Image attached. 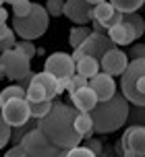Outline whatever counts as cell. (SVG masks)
Listing matches in <instances>:
<instances>
[{"instance_id": "cell-1", "label": "cell", "mask_w": 145, "mask_h": 157, "mask_svg": "<svg viewBox=\"0 0 145 157\" xmlns=\"http://www.w3.org/2000/svg\"><path fill=\"white\" fill-rule=\"evenodd\" d=\"M75 116H77V110L72 108L71 103L54 101L52 108H50V112L37 122V130L56 149L71 151L75 147H79L81 141H83V136L72 126Z\"/></svg>"}, {"instance_id": "cell-2", "label": "cell", "mask_w": 145, "mask_h": 157, "mask_svg": "<svg viewBox=\"0 0 145 157\" xmlns=\"http://www.w3.org/2000/svg\"><path fill=\"white\" fill-rule=\"evenodd\" d=\"M129 101L122 97L118 91L106 99L97 101L96 108L89 112L91 124H93V134H110L116 132L120 126L127 124V114H129Z\"/></svg>"}, {"instance_id": "cell-3", "label": "cell", "mask_w": 145, "mask_h": 157, "mask_svg": "<svg viewBox=\"0 0 145 157\" xmlns=\"http://www.w3.org/2000/svg\"><path fill=\"white\" fill-rule=\"evenodd\" d=\"M120 95L133 105H145V58L129 60L120 75Z\"/></svg>"}, {"instance_id": "cell-4", "label": "cell", "mask_w": 145, "mask_h": 157, "mask_svg": "<svg viewBox=\"0 0 145 157\" xmlns=\"http://www.w3.org/2000/svg\"><path fill=\"white\" fill-rule=\"evenodd\" d=\"M48 25L50 17L46 13V8L41 4H31V13L27 17H23V19L15 17L13 19V31L25 41H33L48 31Z\"/></svg>"}, {"instance_id": "cell-5", "label": "cell", "mask_w": 145, "mask_h": 157, "mask_svg": "<svg viewBox=\"0 0 145 157\" xmlns=\"http://www.w3.org/2000/svg\"><path fill=\"white\" fill-rule=\"evenodd\" d=\"M31 72V60L19 50H6L0 54V75L8 81H21Z\"/></svg>"}, {"instance_id": "cell-6", "label": "cell", "mask_w": 145, "mask_h": 157, "mask_svg": "<svg viewBox=\"0 0 145 157\" xmlns=\"http://www.w3.org/2000/svg\"><path fill=\"white\" fill-rule=\"evenodd\" d=\"M112 48H116L108 39V35L106 33H96V31H91L87 35V39L81 44L75 52L71 54L72 58V62H79L81 58H85V56H89V58H96L97 62H100V58L108 52V50H112Z\"/></svg>"}, {"instance_id": "cell-7", "label": "cell", "mask_w": 145, "mask_h": 157, "mask_svg": "<svg viewBox=\"0 0 145 157\" xmlns=\"http://www.w3.org/2000/svg\"><path fill=\"white\" fill-rule=\"evenodd\" d=\"M19 145H21V149L27 157H56L60 153V149H56L54 145H50L46 141V136L37 130V126L25 134Z\"/></svg>"}, {"instance_id": "cell-8", "label": "cell", "mask_w": 145, "mask_h": 157, "mask_svg": "<svg viewBox=\"0 0 145 157\" xmlns=\"http://www.w3.org/2000/svg\"><path fill=\"white\" fill-rule=\"evenodd\" d=\"M120 157H145V128L143 126H129L120 141Z\"/></svg>"}, {"instance_id": "cell-9", "label": "cell", "mask_w": 145, "mask_h": 157, "mask_svg": "<svg viewBox=\"0 0 145 157\" xmlns=\"http://www.w3.org/2000/svg\"><path fill=\"white\" fill-rule=\"evenodd\" d=\"M0 116H2V120H4L10 128L23 126V124H27V122L31 120L29 103H27V99H8V101L2 103Z\"/></svg>"}, {"instance_id": "cell-10", "label": "cell", "mask_w": 145, "mask_h": 157, "mask_svg": "<svg viewBox=\"0 0 145 157\" xmlns=\"http://www.w3.org/2000/svg\"><path fill=\"white\" fill-rule=\"evenodd\" d=\"M44 72H48L52 77L60 81V78H71L75 75V62H72L71 54L66 52H54L46 58L44 64Z\"/></svg>"}, {"instance_id": "cell-11", "label": "cell", "mask_w": 145, "mask_h": 157, "mask_svg": "<svg viewBox=\"0 0 145 157\" xmlns=\"http://www.w3.org/2000/svg\"><path fill=\"white\" fill-rule=\"evenodd\" d=\"M127 64H129L127 54L122 52L120 48H112V50H108L100 58V72L110 75V77H120L122 71L127 68Z\"/></svg>"}, {"instance_id": "cell-12", "label": "cell", "mask_w": 145, "mask_h": 157, "mask_svg": "<svg viewBox=\"0 0 145 157\" xmlns=\"http://www.w3.org/2000/svg\"><path fill=\"white\" fill-rule=\"evenodd\" d=\"M93 6L87 4L85 0H65L62 6V15L69 17V21L75 25H87L89 21H93Z\"/></svg>"}, {"instance_id": "cell-13", "label": "cell", "mask_w": 145, "mask_h": 157, "mask_svg": "<svg viewBox=\"0 0 145 157\" xmlns=\"http://www.w3.org/2000/svg\"><path fill=\"white\" fill-rule=\"evenodd\" d=\"M87 87L96 93L97 101H106V99H110L116 93V81H114V77L104 75V72H97L93 78H89Z\"/></svg>"}, {"instance_id": "cell-14", "label": "cell", "mask_w": 145, "mask_h": 157, "mask_svg": "<svg viewBox=\"0 0 145 157\" xmlns=\"http://www.w3.org/2000/svg\"><path fill=\"white\" fill-rule=\"evenodd\" d=\"M106 35H108V39H110L116 48L131 46V44L137 39V35H135V31H133V27H131V25H127L124 21H122V23H118V25H114V27H110V29L106 31Z\"/></svg>"}, {"instance_id": "cell-15", "label": "cell", "mask_w": 145, "mask_h": 157, "mask_svg": "<svg viewBox=\"0 0 145 157\" xmlns=\"http://www.w3.org/2000/svg\"><path fill=\"white\" fill-rule=\"evenodd\" d=\"M71 101H72L71 105H72L77 112L89 114V112L96 108L97 97H96V93H93L89 87H83V89H77L75 93H71Z\"/></svg>"}, {"instance_id": "cell-16", "label": "cell", "mask_w": 145, "mask_h": 157, "mask_svg": "<svg viewBox=\"0 0 145 157\" xmlns=\"http://www.w3.org/2000/svg\"><path fill=\"white\" fill-rule=\"evenodd\" d=\"M97 72H100V62H97L96 58L85 56V58H81L79 62H75V75H81V77L87 78V81L93 78Z\"/></svg>"}, {"instance_id": "cell-17", "label": "cell", "mask_w": 145, "mask_h": 157, "mask_svg": "<svg viewBox=\"0 0 145 157\" xmlns=\"http://www.w3.org/2000/svg\"><path fill=\"white\" fill-rule=\"evenodd\" d=\"M33 81H35V83H40V85L44 87V91H46V97L54 101V97H56V87H58L56 78L52 77V75H48V72L41 71V72H37V75L33 72Z\"/></svg>"}, {"instance_id": "cell-18", "label": "cell", "mask_w": 145, "mask_h": 157, "mask_svg": "<svg viewBox=\"0 0 145 157\" xmlns=\"http://www.w3.org/2000/svg\"><path fill=\"white\" fill-rule=\"evenodd\" d=\"M72 126H75V130H77L83 139H91V136H93V124H91L89 114L77 112V116H75V120H72Z\"/></svg>"}, {"instance_id": "cell-19", "label": "cell", "mask_w": 145, "mask_h": 157, "mask_svg": "<svg viewBox=\"0 0 145 157\" xmlns=\"http://www.w3.org/2000/svg\"><path fill=\"white\" fill-rule=\"evenodd\" d=\"M114 13H116V10H114V6L108 2V0H106V2H100V4H96V6H93V13H91V15H93V21L102 23V25H104V29H106V23L110 21V17H112Z\"/></svg>"}, {"instance_id": "cell-20", "label": "cell", "mask_w": 145, "mask_h": 157, "mask_svg": "<svg viewBox=\"0 0 145 157\" xmlns=\"http://www.w3.org/2000/svg\"><path fill=\"white\" fill-rule=\"evenodd\" d=\"M89 33H91V29H89L87 25H75L71 29V33H69V44H71L72 50H77V48L87 39Z\"/></svg>"}, {"instance_id": "cell-21", "label": "cell", "mask_w": 145, "mask_h": 157, "mask_svg": "<svg viewBox=\"0 0 145 157\" xmlns=\"http://www.w3.org/2000/svg\"><path fill=\"white\" fill-rule=\"evenodd\" d=\"M108 2L114 6V10H118L122 15H129V13H137L143 6L145 0H108Z\"/></svg>"}, {"instance_id": "cell-22", "label": "cell", "mask_w": 145, "mask_h": 157, "mask_svg": "<svg viewBox=\"0 0 145 157\" xmlns=\"http://www.w3.org/2000/svg\"><path fill=\"white\" fill-rule=\"evenodd\" d=\"M27 103H29V114H31V118L41 120L50 112V108H52L54 101L52 99H44V101H27Z\"/></svg>"}, {"instance_id": "cell-23", "label": "cell", "mask_w": 145, "mask_h": 157, "mask_svg": "<svg viewBox=\"0 0 145 157\" xmlns=\"http://www.w3.org/2000/svg\"><path fill=\"white\" fill-rule=\"evenodd\" d=\"M122 21L133 27V31H135V35H137V37H141V35L145 33V21H143V17L139 15V13H129V15H122Z\"/></svg>"}, {"instance_id": "cell-24", "label": "cell", "mask_w": 145, "mask_h": 157, "mask_svg": "<svg viewBox=\"0 0 145 157\" xmlns=\"http://www.w3.org/2000/svg\"><path fill=\"white\" fill-rule=\"evenodd\" d=\"M145 122V105H133L127 114V124L129 126H143Z\"/></svg>"}, {"instance_id": "cell-25", "label": "cell", "mask_w": 145, "mask_h": 157, "mask_svg": "<svg viewBox=\"0 0 145 157\" xmlns=\"http://www.w3.org/2000/svg\"><path fill=\"white\" fill-rule=\"evenodd\" d=\"M8 99H25V89L19 85H10V87H4V91L0 93V101L4 103Z\"/></svg>"}, {"instance_id": "cell-26", "label": "cell", "mask_w": 145, "mask_h": 157, "mask_svg": "<svg viewBox=\"0 0 145 157\" xmlns=\"http://www.w3.org/2000/svg\"><path fill=\"white\" fill-rule=\"evenodd\" d=\"M31 0H15L13 2V13H15V17H19V19H23V17H27L29 13H31Z\"/></svg>"}, {"instance_id": "cell-27", "label": "cell", "mask_w": 145, "mask_h": 157, "mask_svg": "<svg viewBox=\"0 0 145 157\" xmlns=\"http://www.w3.org/2000/svg\"><path fill=\"white\" fill-rule=\"evenodd\" d=\"M81 143H83L81 147H85V149H89V151H91V153H93L96 157H100V155H102V149H104V143L100 141L97 136H91V139H85V141H81Z\"/></svg>"}, {"instance_id": "cell-28", "label": "cell", "mask_w": 145, "mask_h": 157, "mask_svg": "<svg viewBox=\"0 0 145 157\" xmlns=\"http://www.w3.org/2000/svg\"><path fill=\"white\" fill-rule=\"evenodd\" d=\"M62 6H65V0H46V13L48 17H60L62 15Z\"/></svg>"}, {"instance_id": "cell-29", "label": "cell", "mask_w": 145, "mask_h": 157, "mask_svg": "<svg viewBox=\"0 0 145 157\" xmlns=\"http://www.w3.org/2000/svg\"><path fill=\"white\" fill-rule=\"evenodd\" d=\"M15 50H19L21 54H25L29 60H31L33 56H35V52H37V48L33 46V41H25V39L17 41V44H15Z\"/></svg>"}, {"instance_id": "cell-30", "label": "cell", "mask_w": 145, "mask_h": 157, "mask_svg": "<svg viewBox=\"0 0 145 157\" xmlns=\"http://www.w3.org/2000/svg\"><path fill=\"white\" fill-rule=\"evenodd\" d=\"M8 143H10V126L2 120V116H0V151L6 147Z\"/></svg>"}, {"instance_id": "cell-31", "label": "cell", "mask_w": 145, "mask_h": 157, "mask_svg": "<svg viewBox=\"0 0 145 157\" xmlns=\"http://www.w3.org/2000/svg\"><path fill=\"white\" fill-rule=\"evenodd\" d=\"M124 54H127V58H131V60L145 58V46H143V44H137V46H133L129 52H124Z\"/></svg>"}, {"instance_id": "cell-32", "label": "cell", "mask_w": 145, "mask_h": 157, "mask_svg": "<svg viewBox=\"0 0 145 157\" xmlns=\"http://www.w3.org/2000/svg\"><path fill=\"white\" fill-rule=\"evenodd\" d=\"M65 157H96L93 153L89 149H85V147H75V149H71V151H66V155Z\"/></svg>"}, {"instance_id": "cell-33", "label": "cell", "mask_w": 145, "mask_h": 157, "mask_svg": "<svg viewBox=\"0 0 145 157\" xmlns=\"http://www.w3.org/2000/svg\"><path fill=\"white\" fill-rule=\"evenodd\" d=\"M4 157H27V155L23 153L21 145H13V147H10V149H8L6 153H4Z\"/></svg>"}, {"instance_id": "cell-34", "label": "cell", "mask_w": 145, "mask_h": 157, "mask_svg": "<svg viewBox=\"0 0 145 157\" xmlns=\"http://www.w3.org/2000/svg\"><path fill=\"white\" fill-rule=\"evenodd\" d=\"M15 44H17V37L2 39V41H0V54H2V52H6V50H13V48H15Z\"/></svg>"}, {"instance_id": "cell-35", "label": "cell", "mask_w": 145, "mask_h": 157, "mask_svg": "<svg viewBox=\"0 0 145 157\" xmlns=\"http://www.w3.org/2000/svg\"><path fill=\"white\" fill-rule=\"evenodd\" d=\"M10 37H15V31L8 25H0V41L2 39H10Z\"/></svg>"}, {"instance_id": "cell-36", "label": "cell", "mask_w": 145, "mask_h": 157, "mask_svg": "<svg viewBox=\"0 0 145 157\" xmlns=\"http://www.w3.org/2000/svg\"><path fill=\"white\" fill-rule=\"evenodd\" d=\"M118 23H122V13H118V10H116V13L110 17V21L106 23V31H108L110 27H114V25H118Z\"/></svg>"}, {"instance_id": "cell-37", "label": "cell", "mask_w": 145, "mask_h": 157, "mask_svg": "<svg viewBox=\"0 0 145 157\" xmlns=\"http://www.w3.org/2000/svg\"><path fill=\"white\" fill-rule=\"evenodd\" d=\"M6 21H8V13H6V8L0 6V25H6Z\"/></svg>"}, {"instance_id": "cell-38", "label": "cell", "mask_w": 145, "mask_h": 157, "mask_svg": "<svg viewBox=\"0 0 145 157\" xmlns=\"http://www.w3.org/2000/svg\"><path fill=\"white\" fill-rule=\"evenodd\" d=\"M87 4H100V2H106V0H85Z\"/></svg>"}, {"instance_id": "cell-39", "label": "cell", "mask_w": 145, "mask_h": 157, "mask_svg": "<svg viewBox=\"0 0 145 157\" xmlns=\"http://www.w3.org/2000/svg\"><path fill=\"white\" fill-rule=\"evenodd\" d=\"M65 155H66V151H60V153H58L56 157H65Z\"/></svg>"}, {"instance_id": "cell-40", "label": "cell", "mask_w": 145, "mask_h": 157, "mask_svg": "<svg viewBox=\"0 0 145 157\" xmlns=\"http://www.w3.org/2000/svg\"><path fill=\"white\" fill-rule=\"evenodd\" d=\"M2 4H4V0H0V6H2Z\"/></svg>"}, {"instance_id": "cell-41", "label": "cell", "mask_w": 145, "mask_h": 157, "mask_svg": "<svg viewBox=\"0 0 145 157\" xmlns=\"http://www.w3.org/2000/svg\"><path fill=\"white\" fill-rule=\"evenodd\" d=\"M100 157H108V155H104V153H102V155H100Z\"/></svg>"}, {"instance_id": "cell-42", "label": "cell", "mask_w": 145, "mask_h": 157, "mask_svg": "<svg viewBox=\"0 0 145 157\" xmlns=\"http://www.w3.org/2000/svg\"><path fill=\"white\" fill-rule=\"evenodd\" d=\"M0 108H2V101H0Z\"/></svg>"}, {"instance_id": "cell-43", "label": "cell", "mask_w": 145, "mask_h": 157, "mask_svg": "<svg viewBox=\"0 0 145 157\" xmlns=\"http://www.w3.org/2000/svg\"><path fill=\"white\" fill-rule=\"evenodd\" d=\"M0 81H2V75H0Z\"/></svg>"}]
</instances>
